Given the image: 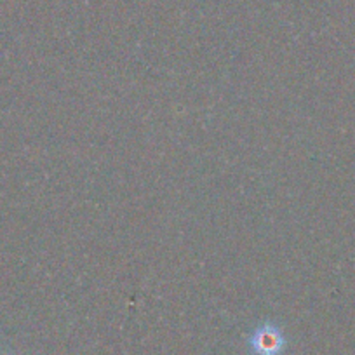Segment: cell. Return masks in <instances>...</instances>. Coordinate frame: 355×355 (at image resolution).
<instances>
[{
  "label": "cell",
  "mask_w": 355,
  "mask_h": 355,
  "mask_svg": "<svg viewBox=\"0 0 355 355\" xmlns=\"http://www.w3.org/2000/svg\"><path fill=\"white\" fill-rule=\"evenodd\" d=\"M286 343L288 341L281 327L272 322L258 326L249 336V348L254 355H282Z\"/></svg>",
  "instance_id": "1"
},
{
  "label": "cell",
  "mask_w": 355,
  "mask_h": 355,
  "mask_svg": "<svg viewBox=\"0 0 355 355\" xmlns=\"http://www.w3.org/2000/svg\"><path fill=\"white\" fill-rule=\"evenodd\" d=\"M0 355H2V354H0Z\"/></svg>",
  "instance_id": "2"
}]
</instances>
